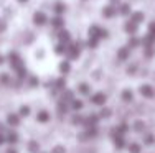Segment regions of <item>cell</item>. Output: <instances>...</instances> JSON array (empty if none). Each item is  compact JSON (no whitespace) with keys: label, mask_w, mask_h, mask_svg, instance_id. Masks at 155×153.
<instances>
[{"label":"cell","mask_w":155,"mask_h":153,"mask_svg":"<svg viewBox=\"0 0 155 153\" xmlns=\"http://www.w3.org/2000/svg\"><path fill=\"white\" fill-rule=\"evenodd\" d=\"M89 36H93V38H106V36H107V33H106L104 30H101V28L99 27H91V30H89Z\"/></svg>","instance_id":"1"},{"label":"cell","mask_w":155,"mask_h":153,"mask_svg":"<svg viewBox=\"0 0 155 153\" xmlns=\"http://www.w3.org/2000/svg\"><path fill=\"white\" fill-rule=\"evenodd\" d=\"M91 102L96 105H102L106 102V94H102V92H97V94H94L93 97H91Z\"/></svg>","instance_id":"2"},{"label":"cell","mask_w":155,"mask_h":153,"mask_svg":"<svg viewBox=\"0 0 155 153\" xmlns=\"http://www.w3.org/2000/svg\"><path fill=\"white\" fill-rule=\"evenodd\" d=\"M33 21H35L36 25H45L46 23V15L41 12H36L35 15H33Z\"/></svg>","instance_id":"3"},{"label":"cell","mask_w":155,"mask_h":153,"mask_svg":"<svg viewBox=\"0 0 155 153\" xmlns=\"http://www.w3.org/2000/svg\"><path fill=\"white\" fill-rule=\"evenodd\" d=\"M8 61H10V64H12L13 68H18V66H21V61H20V58H18V54L17 53H10V56H8Z\"/></svg>","instance_id":"4"},{"label":"cell","mask_w":155,"mask_h":153,"mask_svg":"<svg viewBox=\"0 0 155 153\" xmlns=\"http://www.w3.org/2000/svg\"><path fill=\"white\" fill-rule=\"evenodd\" d=\"M68 56L71 58V59H76L78 56H79V46L78 45H71L68 48Z\"/></svg>","instance_id":"5"},{"label":"cell","mask_w":155,"mask_h":153,"mask_svg":"<svg viewBox=\"0 0 155 153\" xmlns=\"http://www.w3.org/2000/svg\"><path fill=\"white\" fill-rule=\"evenodd\" d=\"M140 94L143 97H147V99H150V97H153V89L150 86H142L140 87Z\"/></svg>","instance_id":"6"},{"label":"cell","mask_w":155,"mask_h":153,"mask_svg":"<svg viewBox=\"0 0 155 153\" xmlns=\"http://www.w3.org/2000/svg\"><path fill=\"white\" fill-rule=\"evenodd\" d=\"M36 120H38V122H41V123H46L48 120H50V114H48L46 110L38 112V115H36Z\"/></svg>","instance_id":"7"},{"label":"cell","mask_w":155,"mask_h":153,"mask_svg":"<svg viewBox=\"0 0 155 153\" xmlns=\"http://www.w3.org/2000/svg\"><path fill=\"white\" fill-rule=\"evenodd\" d=\"M125 31H127V33H132L134 35L135 31H137V23H135V21H127V23H125Z\"/></svg>","instance_id":"8"},{"label":"cell","mask_w":155,"mask_h":153,"mask_svg":"<svg viewBox=\"0 0 155 153\" xmlns=\"http://www.w3.org/2000/svg\"><path fill=\"white\" fill-rule=\"evenodd\" d=\"M102 13H104L106 18H112L114 15H116V8H114L112 5H109V7H106V8L102 10Z\"/></svg>","instance_id":"9"},{"label":"cell","mask_w":155,"mask_h":153,"mask_svg":"<svg viewBox=\"0 0 155 153\" xmlns=\"http://www.w3.org/2000/svg\"><path fill=\"white\" fill-rule=\"evenodd\" d=\"M51 25L56 27V28H61L63 25H64V21H63L61 17H54V18H51Z\"/></svg>","instance_id":"10"},{"label":"cell","mask_w":155,"mask_h":153,"mask_svg":"<svg viewBox=\"0 0 155 153\" xmlns=\"http://www.w3.org/2000/svg\"><path fill=\"white\" fill-rule=\"evenodd\" d=\"M130 20L132 21H135V23H140V21H143V15H142V13H140V12H135V13H132V15H130Z\"/></svg>","instance_id":"11"},{"label":"cell","mask_w":155,"mask_h":153,"mask_svg":"<svg viewBox=\"0 0 155 153\" xmlns=\"http://www.w3.org/2000/svg\"><path fill=\"white\" fill-rule=\"evenodd\" d=\"M132 97H134V92H132L130 89H125V91H122V99H124L125 102L132 100Z\"/></svg>","instance_id":"12"},{"label":"cell","mask_w":155,"mask_h":153,"mask_svg":"<svg viewBox=\"0 0 155 153\" xmlns=\"http://www.w3.org/2000/svg\"><path fill=\"white\" fill-rule=\"evenodd\" d=\"M117 56H119V59H127L129 56V48H120L117 51Z\"/></svg>","instance_id":"13"},{"label":"cell","mask_w":155,"mask_h":153,"mask_svg":"<svg viewBox=\"0 0 155 153\" xmlns=\"http://www.w3.org/2000/svg\"><path fill=\"white\" fill-rule=\"evenodd\" d=\"M60 41L64 43V45H68V43H69V33H68V31H60Z\"/></svg>","instance_id":"14"},{"label":"cell","mask_w":155,"mask_h":153,"mask_svg":"<svg viewBox=\"0 0 155 153\" xmlns=\"http://www.w3.org/2000/svg\"><path fill=\"white\" fill-rule=\"evenodd\" d=\"M71 107H73V110H81L83 109V102L81 100H78V99H73V102H71Z\"/></svg>","instance_id":"15"},{"label":"cell","mask_w":155,"mask_h":153,"mask_svg":"<svg viewBox=\"0 0 155 153\" xmlns=\"http://www.w3.org/2000/svg\"><path fill=\"white\" fill-rule=\"evenodd\" d=\"M7 120H8V123H10V125H13V127H17L18 123H20V122H18V117H17L15 114H10Z\"/></svg>","instance_id":"16"},{"label":"cell","mask_w":155,"mask_h":153,"mask_svg":"<svg viewBox=\"0 0 155 153\" xmlns=\"http://www.w3.org/2000/svg\"><path fill=\"white\" fill-rule=\"evenodd\" d=\"M86 123H87L89 127H91V125H96V123H97V115H94V114L89 115V117L86 119Z\"/></svg>","instance_id":"17"},{"label":"cell","mask_w":155,"mask_h":153,"mask_svg":"<svg viewBox=\"0 0 155 153\" xmlns=\"http://www.w3.org/2000/svg\"><path fill=\"white\" fill-rule=\"evenodd\" d=\"M129 151L130 153H140V145L139 143H130L129 145Z\"/></svg>","instance_id":"18"},{"label":"cell","mask_w":155,"mask_h":153,"mask_svg":"<svg viewBox=\"0 0 155 153\" xmlns=\"http://www.w3.org/2000/svg\"><path fill=\"white\" fill-rule=\"evenodd\" d=\"M7 140H8L10 143H17V140H18L17 132H10V133H8V137H7Z\"/></svg>","instance_id":"19"},{"label":"cell","mask_w":155,"mask_h":153,"mask_svg":"<svg viewBox=\"0 0 155 153\" xmlns=\"http://www.w3.org/2000/svg\"><path fill=\"white\" fill-rule=\"evenodd\" d=\"M60 71H61V72H64V74L69 71V63H68V61H63V63L60 64Z\"/></svg>","instance_id":"20"},{"label":"cell","mask_w":155,"mask_h":153,"mask_svg":"<svg viewBox=\"0 0 155 153\" xmlns=\"http://www.w3.org/2000/svg\"><path fill=\"white\" fill-rule=\"evenodd\" d=\"M54 10H56V13H63L66 10V7L63 5L61 2H56V5H54Z\"/></svg>","instance_id":"21"},{"label":"cell","mask_w":155,"mask_h":153,"mask_svg":"<svg viewBox=\"0 0 155 153\" xmlns=\"http://www.w3.org/2000/svg\"><path fill=\"white\" fill-rule=\"evenodd\" d=\"M73 123H74V125H81V123H84V119L79 117V115H74V117H73Z\"/></svg>","instance_id":"22"},{"label":"cell","mask_w":155,"mask_h":153,"mask_svg":"<svg viewBox=\"0 0 155 153\" xmlns=\"http://www.w3.org/2000/svg\"><path fill=\"white\" fill-rule=\"evenodd\" d=\"M87 46H89V48H96V46H97V38H93V36H91L89 41H87Z\"/></svg>","instance_id":"23"},{"label":"cell","mask_w":155,"mask_h":153,"mask_svg":"<svg viewBox=\"0 0 155 153\" xmlns=\"http://www.w3.org/2000/svg\"><path fill=\"white\" fill-rule=\"evenodd\" d=\"M129 130V127L125 125V123H122V125L119 127V129H117V135H122V133H125Z\"/></svg>","instance_id":"24"},{"label":"cell","mask_w":155,"mask_h":153,"mask_svg":"<svg viewBox=\"0 0 155 153\" xmlns=\"http://www.w3.org/2000/svg\"><path fill=\"white\" fill-rule=\"evenodd\" d=\"M63 100H73V92L71 91H66V92L63 94Z\"/></svg>","instance_id":"25"},{"label":"cell","mask_w":155,"mask_h":153,"mask_svg":"<svg viewBox=\"0 0 155 153\" xmlns=\"http://www.w3.org/2000/svg\"><path fill=\"white\" fill-rule=\"evenodd\" d=\"M137 45H139V40L137 38H130V40H129V48H135Z\"/></svg>","instance_id":"26"},{"label":"cell","mask_w":155,"mask_h":153,"mask_svg":"<svg viewBox=\"0 0 155 153\" xmlns=\"http://www.w3.org/2000/svg\"><path fill=\"white\" fill-rule=\"evenodd\" d=\"M129 12H130V7H129L127 3H125V5H122V7H120V13H122V15H127Z\"/></svg>","instance_id":"27"},{"label":"cell","mask_w":155,"mask_h":153,"mask_svg":"<svg viewBox=\"0 0 155 153\" xmlns=\"http://www.w3.org/2000/svg\"><path fill=\"white\" fill-rule=\"evenodd\" d=\"M20 114H21V115H25V117H27V115L30 114V109H28L27 105H23V107H20Z\"/></svg>","instance_id":"28"},{"label":"cell","mask_w":155,"mask_h":153,"mask_svg":"<svg viewBox=\"0 0 155 153\" xmlns=\"http://www.w3.org/2000/svg\"><path fill=\"white\" fill-rule=\"evenodd\" d=\"M28 147H30V150L31 151H36V150H38V143H36V142H30V145H28Z\"/></svg>","instance_id":"29"},{"label":"cell","mask_w":155,"mask_h":153,"mask_svg":"<svg viewBox=\"0 0 155 153\" xmlns=\"http://www.w3.org/2000/svg\"><path fill=\"white\" fill-rule=\"evenodd\" d=\"M64 151H66V150H64V148H63V147H60V145L53 148V153H64Z\"/></svg>","instance_id":"30"},{"label":"cell","mask_w":155,"mask_h":153,"mask_svg":"<svg viewBox=\"0 0 155 153\" xmlns=\"http://www.w3.org/2000/svg\"><path fill=\"white\" fill-rule=\"evenodd\" d=\"M79 91H81L83 94H87V92H89V87H87L86 84H83V86H79Z\"/></svg>","instance_id":"31"},{"label":"cell","mask_w":155,"mask_h":153,"mask_svg":"<svg viewBox=\"0 0 155 153\" xmlns=\"http://www.w3.org/2000/svg\"><path fill=\"white\" fill-rule=\"evenodd\" d=\"M58 109H60V114H63V112H66V104H64V102H60Z\"/></svg>","instance_id":"32"},{"label":"cell","mask_w":155,"mask_h":153,"mask_svg":"<svg viewBox=\"0 0 155 153\" xmlns=\"http://www.w3.org/2000/svg\"><path fill=\"white\" fill-rule=\"evenodd\" d=\"M149 31H150L152 35H155V21H152V23L149 25Z\"/></svg>","instance_id":"33"},{"label":"cell","mask_w":155,"mask_h":153,"mask_svg":"<svg viewBox=\"0 0 155 153\" xmlns=\"http://www.w3.org/2000/svg\"><path fill=\"white\" fill-rule=\"evenodd\" d=\"M143 129V123L140 122V120H137V122H135V130H142Z\"/></svg>","instance_id":"34"},{"label":"cell","mask_w":155,"mask_h":153,"mask_svg":"<svg viewBox=\"0 0 155 153\" xmlns=\"http://www.w3.org/2000/svg\"><path fill=\"white\" fill-rule=\"evenodd\" d=\"M56 86L60 87V89H63V87H64V79H58V81H56Z\"/></svg>","instance_id":"35"},{"label":"cell","mask_w":155,"mask_h":153,"mask_svg":"<svg viewBox=\"0 0 155 153\" xmlns=\"http://www.w3.org/2000/svg\"><path fill=\"white\" fill-rule=\"evenodd\" d=\"M0 79H2V84H7V82H8V76H5V74L0 76Z\"/></svg>","instance_id":"36"},{"label":"cell","mask_w":155,"mask_h":153,"mask_svg":"<svg viewBox=\"0 0 155 153\" xmlns=\"http://www.w3.org/2000/svg\"><path fill=\"white\" fill-rule=\"evenodd\" d=\"M30 84L35 87V86H38V81H36V78H30Z\"/></svg>","instance_id":"37"},{"label":"cell","mask_w":155,"mask_h":153,"mask_svg":"<svg viewBox=\"0 0 155 153\" xmlns=\"http://www.w3.org/2000/svg\"><path fill=\"white\" fill-rule=\"evenodd\" d=\"M101 115H102V117H109V115H110V110H102Z\"/></svg>","instance_id":"38"},{"label":"cell","mask_w":155,"mask_h":153,"mask_svg":"<svg viewBox=\"0 0 155 153\" xmlns=\"http://www.w3.org/2000/svg\"><path fill=\"white\" fill-rule=\"evenodd\" d=\"M145 142H147V143H152V142H153V137H152V135L145 137Z\"/></svg>","instance_id":"39"},{"label":"cell","mask_w":155,"mask_h":153,"mask_svg":"<svg viewBox=\"0 0 155 153\" xmlns=\"http://www.w3.org/2000/svg\"><path fill=\"white\" fill-rule=\"evenodd\" d=\"M3 142H5V137H3V135H2V133H0V145H2V143H3Z\"/></svg>","instance_id":"40"},{"label":"cell","mask_w":155,"mask_h":153,"mask_svg":"<svg viewBox=\"0 0 155 153\" xmlns=\"http://www.w3.org/2000/svg\"><path fill=\"white\" fill-rule=\"evenodd\" d=\"M7 153H17V150H13V148H10V150H7Z\"/></svg>","instance_id":"41"},{"label":"cell","mask_w":155,"mask_h":153,"mask_svg":"<svg viewBox=\"0 0 155 153\" xmlns=\"http://www.w3.org/2000/svg\"><path fill=\"white\" fill-rule=\"evenodd\" d=\"M2 63H3V58H2V56H0V64H2Z\"/></svg>","instance_id":"42"},{"label":"cell","mask_w":155,"mask_h":153,"mask_svg":"<svg viewBox=\"0 0 155 153\" xmlns=\"http://www.w3.org/2000/svg\"><path fill=\"white\" fill-rule=\"evenodd\" d=\"M18 2H27V0H18Z\"/></svg>","instance_id":"43"},{"label":"cell","mask_w":155,"mask_h":153,"mask_svg":"<svg viewBox=\"0 0 155 153\" xmlns=\"http://www.w3.org/2000/svg\"><path fill=\"white\" fill-rule=\"evenodd\" d=\"M112 3H116V0H112Z\"/></svg>","instance_id":"44"}]
</instances>
